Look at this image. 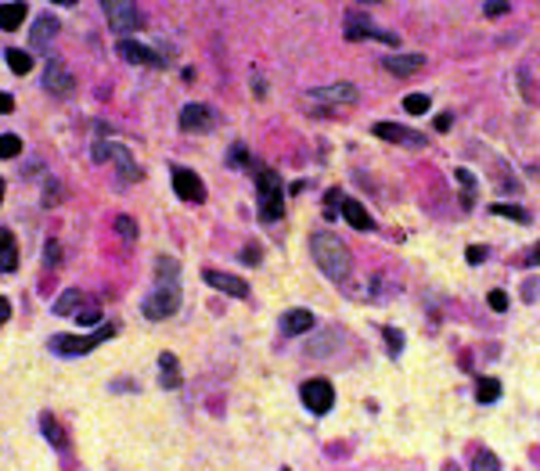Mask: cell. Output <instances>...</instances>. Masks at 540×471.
Masks as SVG:
<instances>
[{
	"instance_id": "obj_1",
	"label": "cell",
	"mask_w": 540,
	"mask_h": 471,
	"mask_svg": "<svg viewBox=\"0 0 540 471\" xmlns=\"http://www.w3.org/2000/svg\"><path fill=\"white\" fill-rule=\"evenodd\" d=\"M310 256L332 281H346L350 277L353 256H350V249H346V242L339 238V234H328V230L310 234Z\"/></svg>"
},
{
	"instance_id": "obj_2",
	"label": "cell",
	"mask_w": 540,
	"mask_h": 471,
	"mask_svg": "<svg viewBox=\"0 0 540 471\" xmlns=\"http://www.w3.org/2000/svg\"><path fill=\"white\" fill-rule=\"evenodd\" d=\"M112 335H116L112 324H101L94 335H58V338L50 342V349L58 352V357H83V352L97 349L104 338H112Z\"/></svg>"
},
{
	"instance_id": "obj_3",
	"label": "cell",
	"mask_w": 540,
	"mask_h": 471,
	"mask_svg": "<svg viewBox=\"0 0 540 471\" xmlns=\"http://www.w3.org/2000/svg\"><path fill=\"white\" fill-rule=\"evenodd\" d=\"M256 198H259V216L266 220V223H274V220H281V176L274 173V169H259V191H256Z\"/></svg>"
},
{
	"instance_id": "obj_4",
	"label": "cell",
	"mask_w": 540,
	"mask_h": 471,
	"mask_svg": "<svg viewBox=\"0 0 540 471\" xmlns=\"http://www.w3.org/2000/svg\"><path fill=\"white\" fill-rule=\"evenodd\" d=\"M177 306H180V291H177V284H158L151 296L144 299V317L148 320H166V317H173L177 313Z\"/></svg>"
},
{
	"instance_id": "obj_5",
	"label": "cell",
	"mask_w": 540,
	"mask_h": 471,
	"mask_svg": "<svg viewBox=\"0 0 540 471\" xmlns=\"http://www.w3.org/2000/svg\"><path fill=\"white\" fill-rule=\"evenodd\" d=\"M299 396H303V403H306L310 414H328V410L335 406V389H332L328 378H310V381H303Z\"/></svg>"
},
{
	"instance_id": "obj_6",
	"label": "cell",
	"mask_w": 540,
	"mask_h": 471,
	"mask_svg": "<svg viewBox=\"0 0 540 471\" xmlns=\"http://www.w3.org/2000/svg\"><path fill=\"white\" fill-rule=\"evenodd\" d=\"M104 15H108V26H112L119 36L134 33L141 26V8L137 4H126V0H104Z\"/></svg>"
},
{
	"instance_id": "obj_7",
	"label": "cell",
	"mask_w": 540,
	"mask_h": 471,
	"mask_svg": "<svg viewBox=\"0 0 540 471\" xmlns=\"http://www.w3.org/2000/svg\"><path fill=\"white\" fill-rule=\"evenodd\" d=\"M346 40H386V43H400L393 33L371 26V22H367V15H357V11H350V15H346Z\"/></svg>"
},
{
	"instance_id": "obj_8",
	"label": "cell",
	"mask_w": 540,
	"mask_h": 471,
	"mask_svg": "<svg viewBox=\"0 0 540 471\" xmlns=\"http://www.w3.org/2000/svg\"><path fill=\"white\" fill-rule=\"evenodd\" d=\"M94 155H97V158L112 155V162H116V169H119V176H123V180H137V176H141V169H137L134 155H130L123 144H97V148H94Z\"/></svg>"
},
{
	"instance_id": "obj_9",
	"label": "cell",
	"mask_w": 540,
	"mask_h": 471,
	"mask_svg": "<svg viewBox=\"0 0 540 471\" xmlns=\"http://www.w3.org/2000/svg\"><path fill=\"white\" fill-rule=\"evenodd\" d=\"M212 126H216V115L205 104H188L180 112V130H188V134H209Z\"/></svg>"
},
{
	"instance_id": "obj_10",
	"label": "cell",
	"mask_w": 540,
	"mask_h": 471,
	"mask_svg": "<svg viewBox=\"0 0 540 471\" xmlns=\"http://www.w3.org/2000/svg\"><path fill=\"white\" fill-rule=\"evenodd\" d=\"M371 130H374V137L393 141V144H404V148H421V144H425V134L407 130V126H396V123H374Z\"/></svg>"
},
{
	"instance_id": "obj_11",
	"label": "cell",
	"mask_w": 540,
	"mask_h": 471,
	"mask_svg": "<svg viewBox=\"0 0 540 471\" xmlns=\"http://www.w3.org/2000/svg\"><path fill=\"white\" fill-rule=\"evenodd\" d=\"M119 54L126 58L130 65H151V69H162V65H166V58L155 54V50L144 47V43H137V40H119Z\"/></svg>"
},
{
	"instance_id": "obj_12",
	"label": "cell",
	"mask_w": 540,
	"mask_h": 471,
	"mask_svg": "<svg viewBox=\"0 0 540 471\" xmlns=\"http://www.w3.org/2000/svg\"><path fill=\"white\" fill-rule=\"evenodd\" d=\"M202 277H205V284H212V288L227 291V296H234V299H249V284H245L242 277H234V274H220V270H202Z\"/></svg>"
},
{
	"instance_id": "obj_13",
	"label": "cell",
	"mask_w": 540,
	"mask_h": 471,
	"mask_svg": "<svg viewBox=\"0 0 540 471\" xmlns=\"http://www.w3.org/2000/svg\"><path fill=\"white\" fill-rule=\"evenodd\" d=\"M43 87H47L50 94L65 97V94H72V72H69L62 62H47V69H43Z\"/></svg>"
},
{
	"instance_id": "obj_14",
	"label": "cell",
	"mask_w": 540,
	"mask_h": 471,
	"mask_svg": "<svg viewBox=\"0 0 540 471\" xmlns=\"http://www.w3.org/2000/svg\"><path fill=\"white\" fill-rule=\"evenodd\" d=\"M382 69H389L393 76H414L425 69V54H386Z\"/></svg>"
},
{
	"instance_id": "obj_15",
	"label": "cell",
	"mask_w": 540,
	"mask_h": 471,
	"mask_svg": "<svg viewBox=\"0 0 540 471\" xmlns=\"http://www.w3.org/2000/svg\"><path fill=\"white\" fill-rule=\"evenodd\" d=\"M173 191H177L184 202H202V198H205V188H202V180H198L191 169H173Z\"/></svg>"
},
{
	"instance_id": "obj_16",
	"label": "cell",
	"mask_w": 540,
	"mask_h": 471,
	"mask_svg": "<svg viewBox=\"0 0 540 471\" xmlns=\"http://www.w3.org/2000/svg\"><path fill=\"white\" fill-rule=\"evenodd\" d=\"M310 101H328V104H353L357 87L353 83H332V87H317L310 90Z\"/></svg>"
},
{
	"instance_id": "obj_17",
	"label": "cell",
	"mask_w": 540,
	"mask_h": 471,
	"mask_svg": "<svg viewBox=\"0 0 540 471\" xmlns=\"http://www.w3.org/2000/svg\"><path fill=\"white\" fill-rule=\"evenodd\" d=\"M18 266V245H15V234L0 227V274H11Z\"/></svg>"
},
{
	"instance_id": "obj_18",
	"label": "cell",
	"mask_w": 540,
	"mask_h": 471,
	"mask_svg": "<svg viewBox=\"0 0 540 471\" xmlns=\"http://www.w3.org/2000/svg\"><path fill=\"white\" fill-rule=\"evenodd\" d=\"M342 216H346V223H350L353 230H371V227H374V220L367 216V209H364L357 198H342Z\"/></svg>"
},
{
	"instance_id": "obj_19",
	"label": "cell",
	"mask_w": 540,
	"mask_h": 471,
	"mask_svg": "<svg viewBox=\"0 0 540 471\" xmlns=\"http://www.w3.org/2000/svg\"><path fill=\"white\" fill-rule=\"evenodd\" d=\"M281 331L285 335H306V331H313V313L310 310H288L281 317Z\"/></svg>"
},
{
	"instance_id": "obj_20",
	"label": "cell",
	"mask_w": 540,
	"mask_h": 471,
	"mask_svg": "<svg viewBox=\"0 0 540 471\" xmlns=\"http://www.w3.org/2000/svg\"><path fill=\"white\" fill-rule=\"evenodd\" d=\"M158 381H162V389H180V367H177L173 352H162L158 357Z\"/></svg>"
},
{
	"instance_id": "obj_21",
	"label": "cell",
	"mask_w": 540,
	"mask_h": 471,
	"mask_svg": "<svg viewBox=\"0 0 540 471\" xmlns=\"http://www.w3.org/2000/svg\"><path fill=\"white\" fill-rule=\"evenodd\" d=\"M58 29H62V26H58V18H54V15H40V18H36V26H33V36H29V40H33L36 47H47V40L58 36Z\"/></svg>"
},
{
	"instance_id": "obj_22",
	"label": "cell",
	"mask_w": 540,
	"mask_h": 471,
	"mask_svg": "<svg viewBox=\"0 0 540 471\" xmlns=\"http://www.w3.org/2000/svg\"><path fill=\"white\" fill-rule=\"evenodd\" d=\"M26 15H29V11H26V4H0V29H4V33L18 29Z\"/></svg>"
},
{
	"instance_id": "obj_23",
	"label": "cell",
	"mask_w": 540,
	"mask_h": 471,
	"mask_svg": "<svg viewBox=\"0 0 540 471\" xmlns=\"http://www.w3.org/2000/svg\"><path fill=\"white\" fill-rule=\"evenodd\" d=\"M475 399H479V403H494V399H501V381H497V378H479Z\"/></svg>"
},
{
	"instance_id": "obj_24",
	"label": "cell",
	"mask_w": 540,
	"mask_h": 471,
	"mask_svg": "<svg viewBox=\"0 0 540 471\" xmlns=\"http://www.w3.org/2000/svg\"><path fill=\"white\" fill-rule=\"evenodd\" d=\"M40 428H43V435H47V439H50L54 446H58V450H65V446H69V439H65V432L58 428V421H54L50 414H43V418H40Z\"/></svg>"
},
{
	"instance_id": "obj_25",
	"label": "cell",
	"mask_w": 540,
	"mask_h": 471,
	"mask_svg": "<svg viewBox=\"0 0 540 471\" xmlns=\"http://www.w3.org/2000/svg\"><path fill=\"white\" fill-rule=\"evenodd\" d=\"M4 58H8V65H11V72H18V76H26V72L33 69V58H29L26 50H18V47H11V50H8Z\"/></svg>"
},
{
	"instance_id": "obj_26",
	"label": "cell",
	"mask_w": 540,
	"mask_h": 471,
	"mask_svg": "<svg viewBox=\"0 0 540 471\" xmlns=\"http://www.w3.org/2000/svg\"><path fill=\"white\" fill-rule=\"evenodd\" d=\"M83 296L76 288H69V291H62V299L54 303V313H62V317H69V313H76V303H80Z\"/></svg>"
},
{
	"instance_id": "obj_27",
	"label": "cell",
	"mask_w": 540,
	"mask_h": 471,
	"mask_svg": "<svg viewBox=\"0 0 540 471\" xmlns=\"http://www.w3.org/2000/svg\"><path fill=\"white\" fill-rule=\"evenodd\" d=\"M472 471H501V460L490 450H479L475 460H472Z\"/></svg>"
},
{
	"instance_id": "obj_28",
	"label": "cell",
	"mask_w": 540,
	"mask_h": 471,
	"mask_svg": "<svg viewBox=\"0 0 540 471\" xmlns=\"http://www.w3.org/2000/svg\"><path fill=\"white\" fill-rule=\"evenodd\" d=\"M458 180L465 184V188H461V202L472 209V202H475V176H472L468 169H458Z\"/></svg>"
},
{
	"instance_id": "obj_29",
	"label": "cell",
	"mask_w": 540,
	"mask_h": 471,
	"mask_svg": "<svg viewBox=\"0 0 540 471\" xmlns=\"http://www.w3.org/2000/svg\"><path fill=\"white\" fill-rule=\"evenodd\" d=\"M404 108H407L411 115H425V112L432 108V101H428V94H407V97H404Z\"/></svg>"
},
{
	"instance_id": "obj_30",
	"label": "cell",
	"mask_w": 540,
	"mask_h": 471,
	"mask_svg": "<svg viewBox=\"0 0 540 471\" xmlns=\"http://www.w3.org/2000/svg\"><path fill=\"white\" fill-rule=\"evenodd\" d=\"M116 234L123 242H137V223L134 216H116Z\"/></svg>"
},
{
	"instance_id": "obj_31",
	"label": "cell",
	"mask_w": 540,
	"mask_h": 471,
	"mask_svg": "<svg viewBox=\"0 0 540 471\" xmlns=\"http://www.w3.org/2000/svg\"><path fill=\"white\" fill-rule=\"evenodd\" d=\"M158 284H177V259H158Z\"/></svg>"
},
{
	"instance_id": "obj_32",
	"label": "cell",
	"mask_w": 540,
	"mask_h": 471,
	"mask_svg": "<svg viewBox=\"0 0 540 471\" xmlns=\"http://www.w3.org/2000/svg\"><path fill=\"white\" fill-rule=\"evenodd\" d=\"M15 155H22V141L15 134H4L0 137V158H15Z\"/></svg>"
},
{
	"instance_id": "obj_33",
	"label": "cell",
	"mask_w": 540,
	"mask_h": 471,
	"mask_svg": "<svg viewBox=\"0 0 540 471\" xmlns=\"http://www.w3.org/2000/svg\"><path fill=\"white\" fill-rule=\"evenodd\" d=\"M486 303H490V310H497V313H504V310H508V296H504L501 288H494L490 296H486Z\"/></svg>"
},
{
	"instance_id": "obj_34",
	"label": "cell",
	"mask_w": 540,
	"mask_h": 471,
	"mask_svg": "<svg viewBox=\"0 0 540 471\" xmlns=\"http://www.w3.org/2000/svg\"><path fill=\"white\" fill-rule=\"evenodd\" d=\"M512 11V4H501V0H490V4H482V15H490V18H501V15H508Z\"/></svg>"
},
{
	"instance_id": "obj_35",
	"label": "cell",
	"mask_w": 540,
	"mask_h": 471,
	"mask_svg": "<svg viewBox=\"0 0 540 471\" xmlns=\"http://www.w3.org/2000/svg\"><path fill=\"white\" fill-rule=\"evenodd\" d=\"M386 345H389V352H393V357H396V352L404 349V335H400L396 327H386Z\"/></svg>"
},
{
	"instance_id": "obj_36",
	"label": "cell",
	"mask_w": 540,
	"mask_h": 471,
	"mask_svg": "<svg viewBox=\"0 0 540 471\" xmlns=\"http://www.w3.org/2000/svg\"><path fill=\"white\" fill-rule=\"evenodd\" d=\"M76 320H80V324H97V320H101V310H97V306L76 310Z\"/></svg>"
},
{
	"instance_id": "obj_37",
	"label": "cell",
	"mask_w": 540,
	"mask_h": 471,
	"mask_svg": "<svg viewBox=\"0 0 540 471\" xmlns=\"http://www.w3.org/2000/svg\"><path fill=\"white\" fill-rule=\"evenodd\" d=\"M494 212H497V216H512V220H519V223H526V220H529L522 209H512V205H494Z\"/></svg>"
},
{
	"instance_id": "obj_38",
	"label": "cell",
	"mask_w": 540,
	"mask_h": 471,
	"mask_svg": "<svg viewBox=\"0 0 540 471\" xmlns=\"http://www.w3.org/2000/svg\"><path fill=\"white\" fill-rule=\"evenodd\" d=\"M58 202H62V191H58V184L50 180L47 191H43V205H58Z\"/></svg>"
},
{
	"instance_id": "obj_39",
	"label": "cell",
	"mask_w": 540,
	"mask_h": 471,
	"mask_svg": "<svg viewBox=\"0 0 540 471\" xmlns=\"http://www.w3.org/2000/svg\"><path fill=\"white\" fill-rule=\"evenodd\" d=\"M465 259H468V263H482V259H486V249H479V245H472V249L465 252Z\"/></svg>"
},
{
	"instance_id": "obj_40",
	"label": "cell",
	"mask_w": 540,
	"mask_h": 471,
	"mask_svg": "<svg viewBox=\"0 0 540 471\" xmlns=\"http://www.w3.org/2000/svg\"><path fill=\"white\" fill-rule=\"evenodd\" d=\"M8 320H11V303L0 299V324H8Z\"/></svg>"
},
{
	"instance_id": "obj_41",
	"label": "cell",
	"mask_w": 540,
	"mask_h": 471,
	"mask_svg": "<svg viewBox=\"0 0 540 471\" xmlns=\"http://www.w3.org/2000/svg\"><path fill=\"white\" fill-rule=\"evenodd\" d=\"M11 108H15V97L0 90V112H11Z\"/></svg>"
},
{
	"instance_id": "obj_42",
	"label": "cell",
	"mask_w": 540,
	"mask_h": 471,
	"mask_svg": "<svg viewBox=\"0 0 540 471\" xmlns=\"http://www.w3.org/2000/svg\"><path fill=\"white\" fill-rule=\"evenodd\" d=\"M231 162H234V166H245V148H242V144H234V151H231Z\"/></svg>"
},
{
	"instance_id": "obj_43",
	"label": "cell",
	"mask_w": 540,
	"mask_h": 471,
	"mask_svg": "<svg viewBox=\"0 0 540 471\" xmlns=\"http://www.w3.org/2000/svg\"><path fill=\"white\" fill-rule=\"evenodd\" d=\"M47 259L58 263V242H47Z\"/></svg>"
},
{
	"instance_id": "obj_44",
	"label": "cell",
	"mask_w": 540,
	"mask_h": 471,
	"mask_svg": "<svg viewBox=\"0 0 540 471\" xmlns=\"http://www.w3.org/2000/svg\"><path fill=\"white\" fill-rule=\"evenodd\" d=\"M450 126V115H436V130H447Z\"/></svg>"
},
{
	"instance_id": "obj_45",
	"label": "cell",
	"mask_w": 540,
	"mask_h": 471,
	"mask_svg": "<svg viewBox=\"0 0 540 471\" xmlns=\"http://www.w3.org/2000/svg\"><path fill=\"white\" fill-rule=\"evenodd\" d=\"M526 263H529V266H536V263H540V245H536V249L529 252V259H526Z\"/></svg>"
},
{
	"instance_id": "obj_46",
	"label": "cell",
	"mask_w": 540,
	"mask_h": 471,
	"mask_svg": "<svg viewBox=\"0 0 540 471\" xmlns=\"http://www.w3.org/2000/svg\"><path fill=\"white\" fill-rule=\"evenodd\" d=\"M0 202H4V180H0Z\"/></svg>"
}]
</instances>
